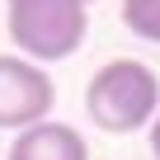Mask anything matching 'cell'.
<instances>
[{"mask_svg":"<svg viewBox=\"0 0 160 160\" xmlns=\"http://www.w3.org/2000/svg\"><path fill=\"white\" fill-rule=\"evenodd\" d=\"M85 113L99 132H141L160 113V75L137 57L104 61L85 85Z\"/></svg>","mask_w":160,"mask_h":160,"instance_id":"obj_1","label":"cell"},{"mask_svg":"<svg viewBox=\"0 0 160 160\" xmlns=\"http://www.w3.org/2000/svg\"><path fill=\"white\" fill-rule=\"evenodd\" d=\"M5 24L19 57L38 66L66 61L90 33V0H5Z\"/></svg>","mask_w":160,"mask_h":160,"instance_id":"obj_2","label":"cell"},{"mask_svg":"<svg viewBox=\"0 0 160 160\" xmlns=\"http://www.w3.org/2000/svg\"><path fill=\"white\" fill-rule=\"evenodd\" d=\"M52 108H57V80L28 57L0 52V127L28 132V127L47 122Z\"/></svg>","mask_w":160,"mask_h":160,"instance_id":"obj_3","label":"cell"},{"mask_svg":"<svg viewBox=\"0 0 160 160\" xmlns=\"http://www.w3.org/2000/svg\"><path fill=\"white\" fill-rule=\"evenodd\" d=\"M10 160H90V141L71 122L47 118L10 141Z\"/></svg>","mask_w":160,"mask_h":160,"instance_id":"obj_4","label":"cell"},{"mask_svg":"<svg viewBox=\"0 0 160 160\" xmlns=\"http://www.w3.org/2000/svg\"><path fill=\"white\" fill-rule=\"evenodd\" d=\"M122 24L137 38L160 42V0H122Z\"/></svg>","mask_w":160,"mask_h":160,"instance_id":"obj_5","label":"cell"},{"mask_svg":"<svg viewBox=\"0 0 160 160\" xmlns=\"http://www.w3.org/2000/svg\"><path fill=\"white\" fill-rule=\"evenodd\" d=\"M146 137H151V155H155V160H160V113H155V122H151V127H146Z\"/></svg>","mask_w":160,"mask_h":160,"instance_id":"obj_6","label":"cell"},{"mask_svg":"<svg viewBox=\"0 0 160 160\" xmlns=\"http://www.w3.org/2000/svg\"><path fill=\"white\" fill-rule=\"evenodd\" d=\"M90 5H94V0H90Z\"/></svg>","mask_w":160,"mask_h":160,"instance_id":"obj_7","label":"cell"}]
</instances>
